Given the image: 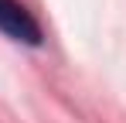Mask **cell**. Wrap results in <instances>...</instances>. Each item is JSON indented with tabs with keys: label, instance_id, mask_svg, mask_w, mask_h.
I'll list each match as a JSON object with an SVG mask.
<instances>
[{
	"label": "cell",
	"instance_id": "obj_1",
	"mask_svg": "<svg viewBox=\"0 0 126 123\" xmlns=\"http://www.w3.org/2000/svg\"><path fill=\"white\" fill-rule=\"evenodd\" d=\"M0 31L10 34L14 41H24V44H38L41 41V27L34 24V17L17 0H0Z\"/></svg>",
	"mask_w": 126,
	"mask_h": 123
}]
</instances>
